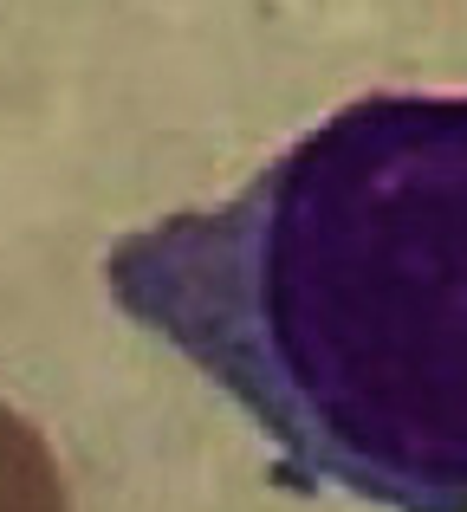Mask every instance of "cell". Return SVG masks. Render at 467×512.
<instances>
[{
    "label": "cell",
    "instance_id": "obj_2",
    "mask_svg": "<svg viewBox=\"0 0 467 512\" xmlns=\"http://www.w3.org/2000/svg\"><path fill=\"white\" fill-rule=\"evenodd\" d=\"M0 512H72L46 435L0 396Z\"/></svg>",
    "mask_w": 467,
    "mask_h": 512
},
{
    "label": "cell",
    "instance_id": "obj_1",
    "mask_svg": "<svg viewBox=\"0 0 467 512\" xmlns=\"http://www.w3.org/2000/svg\"><path fill=\"white\" fill-rule=\"evenodd\" d=\"M104 286L286 487L467 512V91L338 104L221 201L117 234Z\"/></svg>",
    "mask_w": 467,
    "mask_h": 512
}]
</instances>
